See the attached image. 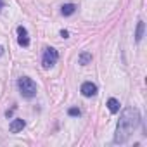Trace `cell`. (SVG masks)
<instances>
[{
	"instance_id": "obj_1",
	"label": "cell",
	"mask_w": 147,
	"mask_h": 147,
	"mask_svg": "<svg viewBox=\"0 0 147 147\" xmlns=\"http://www.w3.org/2000/svg\"><path fill=\"white\" fill-rule=\"evenodd\" d=\"M140 123V113L137 107H126L119 114V121L114 133V144H125Z\"/></svg>"
},
{
	"instance_id": "obj_2",
	"label": "cell",
	"mask_w": 147,
	"mask_h": 147,
	"mask_svg": "<svg viewBox=\"0 0 147 147\" xmlns=\"http://www.w3.org/2000/svg\"><path fill=\"white\" fill-rule=\"evenodd\" d=\"M18 87H19L21 95L26 97V99H31V97L36 95V83H35L31 78H28V76L19 78V80H18Z\"/></svg>"
},
{
	"instance_id": "obj_3",
	"label": "cell",
	"mask_w": 147,
	"mask_h": 147,
	"mask_svg": "<svg viewBox=\"0 0 147 147\" xmlns=\"http://www.w3.org/2000/svg\"><path fill=\"white\" fill-rule=\"evenodd\" d=\"M57 59H59V54H57V50H55V49H52V47H47V49L43 50L42 66H43L45 69H49V67H52V66L57 62Z\"/></svg>"
},
{
	"instance_id": "obj_4",
	"label": "cell",
	"mask_w": 147,
	"mask_h": 147,
	"mask_svg": "<svg viewBox=\"0 0 147 147\" xmlns=\"http://www.w3.org/2000/svg\"><path fill=\"white\" fill-rule=\"evenodd\" d=\"M18 43L21 47H28L30 45V36L24 26H18Z\"/></svg>"
},
{
	"instance_id": "obj_5",
	"label": "cell",
	"mask_w": 147,
	"mask_h": 147,
	"mask_svg": "<svg viewBox=\"0 0 147 147\" xmlns=\"http://www.w3.org/2000/svg\"><path fill=\"white\" fill-rule=\"evenodd\" d=\"M82 94H83L85 97H94V95L97 94V85L92 83V82H85V83L82 85Z\"/></svg>"
},
{
	"instance_id": "obj_6",
	"label": "cell",
	"mask_w": 147,
	"mask_h": 147,
	"mask_svg": "<svg viewBox=\"0 0 147 147\" xmlns=\"http://www.w3.org/2000/svg\"><path fill=\"white\" fill-rule=\"evenodd\" d=\"M24 126H26L24 119H19V118H16V119H12V123H11L9 130H11L12 133H18V131H21V130H23Z\"/></svg>"
},
{
	"instance_id": "obj_7",
	"label": "cell",
	"mask_w": 147,
	"mask_h": 147,
	"mask_svg": "<svg viewBox=\"0 0 147 147\" xmlns=\"http://www.w3.org/2000/svg\"><path fill=\"white\" fill-rule=\"evenodd\" d=\"M144 31H145V24H144V21H138L137 31H135V40H137V42H140V40L144 38Z\"/></svg>"
},
{
	"instance_id": "obj_8",
	"label": "cell",
	"mask_w": 147,
	"mask_h": 147,
	"mask_svg": "<svg viewBox=\"0 0 147 147\" xmlns=\"http://www.w3.org/2000/svg\"><path fill=\"white\" fill-rule=\"evenodd\" d=\"M107 109H109L113 114L119 113V100H116V99H109V100H107Z\"/></svg>"
},
{
	"instance_id": "obj_9",
	"label": "cell",
	"mask_w": 147,
	"mask_h": 147,
	"mask_svg": "<svg viewBox=\"0 0 147 147\" xmlns=\"http://www.w3.org/2000/svg\"><path fill=\"white\" fill-rule=\"evenodd\" d=\"M75 11H76V5H73V4H66V5H62V9H61L62 16H71V14H75Z\"/></svg>"
},
{
	"instance_id": "obj_10",
	"label": "cell",
	"mask_w": 147,
	"mask_h": 147,
	"mask_svg": "<svg viewBox=\"0 0 147 147\" xmlns=\"http://www.w3.org/2000/svg\"><path fill=\"white\" fill-rule=\"evenodd\" d=\"M90 61H92V54H90V52H82V54H80V57H78V62H80V64H83V66H85V64H88Z\"/></svg>"
},
{
	"instance_id": "obj_11",
	"label": "cell",
	"mask_w": 147,
	"mask_h": 147,
	"mask_svg": "<svg viewBox=\"0 0 147 147\" xmlns=\"http://www.w3.org/2000/svg\"><path fill=\"white\" fill-rule=\"evenodd\" d=\"M67 114H69V116H80V114H82V111H80L78 107H71V109L67 111Z\"/></svg>"
},
{
	"instance_id": "obj_12",
	"label": "cell",
	"mask_w": 147,
	"mask_h": 147,
	"mask_svg": "<svg viewBox=\"0 0 147 147\" xmlns=\"http://www.w3.org/2000/svg\"><path fill=\"white\" fill-rule=\"evenodd\" d=\"M61 36H62V38H67V36H69V33H67L66 30H61Z\"/></svg>"
},
{
	"instance_id": "obj_13",
	"label": "cell",
	"mask_w": 147,
	"mask_h": 147,
	"mask_svg": "<svg viewBox=\"0 0 147 147\" xmlns=\"http://www.w3.org/2000/svg\"><path fill=\"white\" fill-rule=\"evenodd\" d=\"M4 7V2H2V0H0V9H2Z\"/></svg>"
},
{
	"instance_id": "obj_14",
	"label": "cell",
	"mask_w": 147,
	"mask_h": 147,
	"mask_svg": "<svg viewBox=\"0 0 147 147\" xmlns=\"http://www.w3.org/2000/svg\"><path fill=\"white\" fill-rule=\"evenodd\" d=\"M2 54H4V49H2V47H0V55H2Z\"/></svg>"
}]
</instances>
